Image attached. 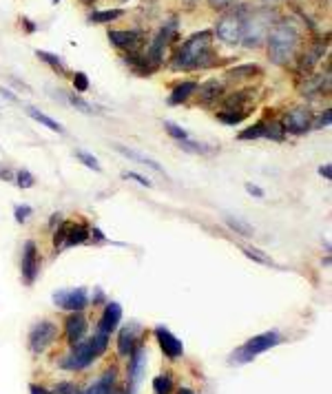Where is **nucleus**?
Here are the masks:
<instances>
[{
	"label": "nucleus",
	"mask_w": 332,
	"mask_h": 394,
	"mask_svg": "<svg viewBox=\"0 0 332 394\" xmlns=\"http://www.w3.org/2000/svg\"><path fill=\"white\" fill-rule=\"evenodd\" d=\"M89 235L93 237V240H96V242H107V237H105V233H102L100 231V228H89Z\"/></svg>",
	"instance_id": "09e8293b"
},
{
	"label": "nucleus",
	"mask_w": 332,
	"mask_h": 394,
	"mask_svg": "<svg viewBox=\"0 0 332 394\" xmlns=\"http://www.w3.org/2000/svg\"><path fill=\"white\" fill-rule=\"evenodd\" d=\"M71 80H74V89H76V93H85V91H89V78H87V74H82V71H76V74L71 76Z\"/></svg>",
	"instance_id": "a19ab883"
},
{
	"label": "nucleus",
	"mask_w": 332,
	"mask_h": 394,
	"mask_svg": "<svg viewBox=\"0 0 332 394\" xmlns=\"http://www.w3.org/2000/svg\"><path fill=\"white\" fill-rule=\"evenodd\" d=\"M0 96H3L5 100H9V102H18V96H14V93L9 89H5V87H0Z\"/></svg>",
	"instance_id": "603ef678"
},
{
	"label": "nucleus",
	"mask_w": 332,
	"mask_h": 394,
	"mask_svg": "<svg viewBox=\"0 0 332 394\" xmlns=\"http://www.w3.org/2000/svg\"><path fill=\"white\" fill-rule=\"evenodd\" d=\"M224 222H226V226L231 228L233 233L242 235V237H253V235H255L253 226L248 224V222H244V220H240V217H231V215H228Z\"/></svg>",
	"instance_id": "c756f323"
},
{
	"label": "nucleus",
	"mask_w": 332,
	"mask_h": 394,
	"mask_svg": "<svg viewBox=\"0 0 332 394\" xmlns=\"http://www.w3.org/2000/svg\"><path fill=\"white\" fill-rule=\"evenodd\" d=\"M74 155H76V160H78V162H82V164H85L87 169L96 171V173H100V171H102V167H100V162H98V158H96V155H91V153H87V151H80V149H78Z\"/></svg>",
	"instance_id": "c9c22d12"
},
{
	"label": "nucleus",
	"mask_w": 332,
	"mask_h": 394,
	"mask_svg": "<svg viewBox=\"0 0 332 394\" xmlns=\"http://www.w3.org/2000/svg\"><path fill=\"white\" fill-rule=\"evenodd\" d=\"M82 394H116V368H111L91 383Z\"/></svg>",
	"instance_id": "412c9836"
},
{
	"label": "nucleus",
	"mask_w": 332,
	"mask_h": 394,
	"mask_svg": "<svg viewBox=\"0 0 332 394\" xmlns=\"http://www.w3.org/2000/svg\"><path fill=\"white\" fill-rule=\"evenodd\" d=\"M255 100V93L253 89H242V91H233L231 96H226L222 107L224 111H244L248 113V107H251V102Z\"/></svg>",
	"instance_id": "6ab92c4d"
},
{
	"label": "nucleus",
	"mask_w": 332,
	"mask_h": 394,
	"mask_svg": "<svg viewBox=\"0 0 332 394\" xmlns=\"http://www.w3.org/2000/svg\"><path fill=\"white\" fill-rule=\"evenodd\" d=\"M284 341V337L277 333V330H268V333H262V335H255L242 344L240 348H235L231 352V357H228V364L231 366H246L255 361L262 352H268L271 348L279 346Z\"/></svg>",
	"instance_id": "39448f33"
},
{
	"label": "nucleus",
	"mask_w": 332,
	"mask_h": 394,
	"mask_svg": "<svg viewBox=\"0 0 332 394\" xmlns=\"http://www.w3.org/2000/svg\"><path fill=\"white\" fill-rule=\"evenodd\" d=\"M51 302L56 308L67 310V313H82L91 302L87 288H62L51 295Z\"/></svg>",
	"instance_id": "6e6552de"
},
{
	"label": "nucleus",
	"mask_w": 332,
	"mask_h": 394,
	"mask_svg": "<svg viewBox=\"0 0 332 394\" xmlns=\"http://www.w3.org/2000/svg\"><path fill=\"white\" fill-rule=\"evenodd\" d=\"M326 49H328V40H317V43L310 45V47L304 51L302 60H299V67H297L299 76H310V71H313V69L319 65V60L324 58Z\"/></svg>",
	"instance_id": "2eb2a0df"
},
{
	"label": "nucleus",
	"mask_w": 332,
	"mask_h": 394,
	"mask_svg": "<svg viewBox=\"0 0 332 394\" xmlns=\"http://www.w3.org/2000/svg\"><path fill=\"white\" fill-rule=\"evenodd\" d=\"M264 127H266L264 138H268V140H275V142H284V138H286V131H284V124H282V122L271 120V122H264Z\"/></svg>",
	"instance_id": "473e14b6"
},
{
	"label": "nucleus",
	"mask_w": 332,
	"mask_h": 394,
	"mask_svg": "<svg viewBox=\"0 0 332 394\" xmlns=\"http://www.w3.org/2000/svg\"><path fill=\"white\" fill-rule=\"evenodd\" d=\"M16 184H18V189H23V191L34 189V186H36V178H34V175H31L27 169H23V171L16 173Z\"/></svg>",
	"instance_id": "ea45409f"
},
{
	"label": "nucleus",
	"mask_w": 332,
	"mask_h": 394,
	"mask_svg": "<svg viewBox=\"0 0 332 394\" xmlns=\"http://www.w3.org/2000/svg\"><path fill=\"white\" fill-rule=\"evenodd\" d=\"M31 213H34V209H31L29 204H18L16 209H14V217H16L18 224H25L31 217Z\"/></svg>",
	"instance_id": "79ce46f5"
},
{
	"label": "nucleus",
	"mask_w": 332,
	"mask_h": 394,
	"mask_svg": "<svg viewBox=\"0 0 332 394\" xmlns=\"http://www.w3.org/2000/svg\"><path fill=\"white\" fill-rule=\"evenodd\" d=\"M164 129H166V133H169V136H171L173 140H178V142H182V140L189 138V133H186V129H182L180 124H175L173 120H164Z\"/></svg>",
	"instance_id": "58836bf2"
},
{
	"label": "nucleus",
	"mask_w": 332,
	"mask_h": 394,
	"mask_svg": "<svg viewBox=\"0 0 332 394\" xmlns=\"http://www.w3.org/2000/svg\"><path fill=\"white\" fill-rule=\"evenodd\" d=\"M29 392H31V394H51L47 388H43V386H36V383H31V386H29Z\"/></svg>",
	"instance_id": "864d4df0"
},
{
	"label": "nucleus",
	"mask_w": 332,
	"mask_h": 394,
	"mask_svg": "<svg viewBox=\"0 0 332 394\" xmlns=\"http://www.w3.org/2000/svg\"><path fill=\"white\" fill-rule=\"evenodd\" d=\"M178 394H195V392H193L191 388H180V390H178Z\"/></svg>",
	"instance_id": "6e6d98bb"
},
{
	"label": "nucleus",
	"mask_w": 332,
	"mask_h": 394,
	"mask_svg": "<svg viewBox=\"0 0 332 394\" xmlns=\"http://www.w3.org/2000/svg\"><path fill=\"white\" fill-rule=\"evenodd\" d=\"M277 12L271 7H257V9H248L246 14V23H244V36H242V45L244 47H259L271 34L273 25L277 23Z\"/></svg>",
	"instance_id": "20e7f679"
},
{
	"label": "nucleus",
	"mask_w": 332,
	"mask_h": 394,
	"mask_svg": "<svg viewBox=\"0 0 332 394\" xmlns=\"http://www.w3.org/2000/svg\"><path fill=\"white\" fill-rule=\"evenodd\" d=\"M124 62L129 65V69L133 71V74H138V76H153L155 69L151 62L147 60V56L142 54V51H133V54H124Z\"/></svg>",
	"instance_id": "4be33fe9"
},
{
	"label": "nucleus",
	"mask_w": 332,
	"mask_h": 394,
	"mask_svg": "<svg viewBox=\"0 0 332 394\" xmlns=\"http://www.w3.org/2000/svg\"><path fill=\"white\" fill-rule=\"evenodd\" d=\"M211 9H217V12H224V9H231L235 5H240V0H209Z\"/></svg>",
	"instance_id": "a18cd8bd"
},
{
	"label": "nucleus",
	"mask_w": 332,
	"mask_h": 394,
	"mask_svg": "<svg viewBox=\"0 0 332 394\" xmlns=\"http://www.w3.org/2000/svg\"><path fill=\"white\" fill-rule=\"evenodd\" d=\"M266 40L271 62L277 67H286L297 58L299 45H302V34H299V27L295 25L293 18H284L273 25Z\"/></svg>",
	"instance_id": "f257e3e1"
},
{
	"label": "nucleus",
	"mask_w": 332,
	"mask_h": 394,
	"mask_svg": "<svg viewBox=\"0 0 332 394\" xmlns=\"http://www.w3.org/2000/svg\"><path fill=\"white\" fill-rule=\"evenodd\" d=\"M259 74H262V67H259V65H240V67L228 71L226 78L233 80V82H240V80H251V78H255Z\"/></svg>",
	"instance_id": "bb28decb"
},
{
	"label": "nucleus",
	"mask_w": 332,
	"mask_h": 394,
	"mask_svg": "<svg viewBox=\"0 0 332 394\" xmlns=\"http://www.w3.org/2000/svg\"><path fill=\"white\" fill-rule=\"evenodd\" d=\"M109 348V335L96 333L91 339H82L76 346H71V352L62 359V368L71 370V372H80L87 370L93 361L100 359Z\"/></svg>",
	"instance_id": "7ed1b4c3"
},
{
	"label": "nucleus",
	"mask_w": 332,
	"mask_h": 394,
	"mask_svg": "<svg viewBox=\"0 0 332 394\" xmlns=\"http://www.w3.org/2000/svg\"><path fill=\"white\" fill-rule=\"evenodd\" d=\"M89 240V228L85 224H76V222H67V231H65V244L62 248H71L78 244H85Z\"/></svg>",
	"instance_id": "b1692460"
},
{
	"label": "nucleus",
	"mask_w": 332,
	"mask_h": 394,
	"mask_svg": "<svg viewBox=\"0 0 332 394\" xmlns=\"http://www.w3.org/2000/svg\"><path fill=\"white\" fill-rule=\"evenodd\" d=\"M248 118V113L244 111H220L217 113V120L228 124V127H235V124H242Z\"/></svg>",
	"instance_id": "f704fd0d"
},
{
	"label": "nucleus",
	"mask_w": 332,
	"mask_h": 394,
	"mask_svg": "<svg viewBox=\"0 0 332 394\" xmlns=\"http://www.w3.org/2000/svg\"><path fill=\"white\" fill-rule=\"evenodd\" d=\"M82 3H87V5H89V3H93V0H82Z\"/></svg>",
	"instance_id": "4d7b16f0"
},
{
	"label": "nucleus",
	"mask_w": 332,
	"mask_h": 394,
	"mask_svg": "<svg viewBox=\"0 0 332 394\" xmlns=\"http://www.w3.org/2000/svg\"><path fill=\"white\" fill-rule=\"evenodd\" d=\"M284 131L286 133H293V136H304L310 129H313V116L306 107H295L286 113L284 118Z\"/></svg>",
	"instance_id": "9b49d317"
},
{
	"label": "nucleus",
	"mask_w": 332,
	"mask_h": 394,
	"mask_svg": "<svg viewBox=\"0 0 332 394\" xmlns=\"http://www.w3.org/2000/svg\"><path fill=\"white\" fill-rule=\"evenodd\" d=\"M113 149H116L120 155H124L127 160H131V162H138V164H142V167H149V169L158 171V173H164V169L160 167L158 162L151 160L149 155H144V153L136 151V149H129V147H124V144H113Z\"/></svg>",
	"instance_id": "5701e85b"
},
{
	"label": "nucleus",
	"mask_w": 332,
	"mask_h": 394,
	"mask_svg": "<svg viewBox=\"0 0 332 394\" xmlns=\"http://www.w3.org/2000/svg\"><path fill=\"white\" fill-rule=\"evenodd\" d=\"M155 339H158V344H160V350L164 352V357L169 359V361H178L182 355H184V344H182V339H178L169 328H164V326H155Z\"/></svg>",
	"instance_id": "f8f14e48"
},
{
	"label": "nucleus",
	"mask_w": 332,
	"mask_h": 394,
	"mask_svg": "<svg viewBox=\"0 0 332 394\" xmlns=\"http://www.w3.org/2000/svg\"><path fill=\"white\" fill-rule=\"evenodd\" d=\"M246 14L248 7L244 5H235L228 12L217 20L215 25V34L222 40L224 45H242V36H244V23H246Z\"/></svg>",
	"instance_id": "423d86ee"
},
{
	"label": "nucleus",
	"mask_w": 332,
	"mask_h": 394,
	"mask_svg": "<svg viewBox=\"0 0 332 394\" xmlns=\"http://www.w3.org/2000/svg\"><path fill=\"white\" fill-rule=\"evenodd\" d=\"M144 370H147V350H144V346H136V350H133L129 357V392L127 394H136L138 386L142 383Z\"/></svg>",
	"instance_id": "4468645a"
},
{
	"label": "nucleus",
	"mask_w": 332,
	"mask_h": 394,
	"mask_svg": "<svg viewBox=\"0 0 332 394\" xmlns=\"http://www.w3.org/2000/svg\"><path fill=\"white\" fill-rule=\"evenodd\" d=\"M100 304H107V299L102 290H96V293H93V306H100Z\"/></svg>",
	"instance_id": "3c124183"
},
{
	"label": "nucleus",
	"mask_w": 332,
	"mask_h": 394,
	"mask_svg": "<svg viewBox=\"0 0 332 394\" xmlns=\"http://www.w3.org/2000/svg\"><path fill=\"white\" fill-rule=\"evenodd\" d=\"M124 3H127V0H124Z\"/></svg>",
	"instance_id": "052dcab7"
},
{
	"label": "nucleus",
	"mask_w": 332,
	"mask_h": 394,
	"mask_svg": "<svg viewBox=\"0 0 332 394\" xmlns=\"http://www.w3.org/2000/svg\"><path fill=\"white\" fill-rule=\"evenodd\" d=\"M109 43L124 51V54H133V51H140L144 45V34L138 29H111L109 31Z\"/></svg>",
	"instance_id": "9d476101"
},
{
	"label": "nucleus",
	"mask_w": 332,
	"mask_h": 394,
	"mask_svg": "<svg viewBox=\"0 0 332 394\" xmlns=\"http://www.w3.org/2000/svg\"><path fill=\"white\" fill-rule=\"evenodd\" d=\"M122 178H124V180H133V182H138L140 186H147V189H151V186H153V182H151L149 178H144V175H140V173H133V171H124V173H122Z\"/></svg>",
	"instance_id": "c03bdc74"
},
{
	"label": "nucleus",
	"mask_w": 332,
	"mask_h": 394,
	"mask_svg": "<svg viewBox=\"0 0 332 394\" xmlns=\"http://www.w3.org/2000/svg\"><path fill=\"white\" fill-rule=\"evenodd\" d=\"M25 111H27V116H29L31 120H36L38 124H43V127H47L49 131L60 133V136H62V133H65V127H62L60 122H56L54 118H49L47 113H43L40 109H36V107H27Z\"/></svg>",
	"instance_id": "a878e982"
},
{
	"label": "nucleus",
	"mask_w": 332,
	"mask_h": 394,
	"mask_svg": "<svg viewBox=\"0 0 332 394\" xmlns=\"http://www.w3.org/2000/svg\"><path fill=\"white\" fill-rule=\"evenodd\" d=\"M20 273H23V279L27 286H34L36 277L40 273V259H38V248L36 242H25L23 248V262H20Z\"/></svg>",
	"instance_id": "ddd939ff"
},
{
	"label": "nucleus",
	"mask_w": 332,
	"mask_h": 394,
	"mask_svg": "<svg viewBox=\"0 0 332 394\" xmlns=\"http://www.w3.org/2000/svg\"><path fill=\"white\" fill-rule=\"evenodd\" d=\"M23 27H25V31H27V34H34V31H36V25L31 23L29 18H23Z\"/></svg>",
	"instance_id": "5fc2aeb1"
},
{
	"label": "nucleus",
	"mask_w": 332,
	"mask_h": 394,
	"mask_svg": "<svg viewBox=\"0 0 332 394\" xmlns=\"http://www.w3.org/2000/svg\"><path fill=\"white\" fill-rule=\"evenodd\" d=\"M197 98H200V105H206V107H211L215 105L217 100H220L224 96V85L220 80H206L204 85H197Z\"/></svg>",
	"instance_id": "a211bd4d"
},
{
	"label": "nucleus",
	"mask_w": 332,
	"mask_h": 394,
	"mask_svg": "<svg viewBox=\"0 0 332 394\" xmlns=\"http://www.w3.org/2000/svg\"><path fill=\"white\" fill-rule=\"evenodd\" d=\"M67 100H69V105H71V107H76L78 111L87 113V116H91V113H98V109L93 107L91 102H87L85 98H82L80 93H69V96H67Z\"/></svg>",
	"instance_id": "72a5a7b5"
},
{
	"label": "nucleus",
	"mask_w": 332,
	"mask_h": 394,
	"mask_svg": "<svg viewBox=\"0 0 332 394\" xmlns=\"http://www.w3.org/2000/svg\"><path fill=\"white\" fill-rule=\"evenodd\" d=\"M173 38H178V20H175V18H171L169 23H166V25L158 31V34H155L149 51L144 54L155 69H160V65L164 62V51H166V47L173 43Z\"/></svg>",
	"instance_id": "0eeeda50"
},
{
	"label": "nucleus",
	"mask_w": 332,
	"mask_h": 394,
	"mask_svg": "<svg viewBox=\"0 0 332 394\" xmlns=\"http://www.w3.org/2000/svg\"><path fill=\"white\" fill-rule=\"evenodd\" d=\"M87 317L82 315V313H71L67 319H65V335H67V341L71 346H76L78 341L85 339L87 335Z\"/></svg>",
	"instance_id": "f3484780"
},
{
	"label": "nucleus",
	"mask_w": 332,
	"mask_h": 394,
	"mask_svg": "<svg viewBox=\"0 0 332 394\" xmlns=\"http://www.w3.org/2000/svg\"><path fill=\"white\" fill-rule=\"evenodd\" d=\"M244 189H246V193H251L253 197H257V200H262V197L266 195L262 186H257V184H253V182H246Z\"/></svg>",
	"instance_id": "de8ad7c7"
},
{
	"label": "nucleus",
	"mask_w": 332,
	"mask_h": 394,
	"mask_svg": "<svg viewBox=\"0 0 332 394\" xmlns=\"http://www.w3.org/2000/svg\"><path fill=\"white\" fill-rule=\"evenodd\" d=\"M197 91V82L195 80H184L180 82V85H175L173 91H171V96H169V105H182V102L189 100L193 93Z\"/></svg>",
	"instance_id": "393cba45"
},
{
	"label": "nucleus",
	"mask_w": 332,
	"mask_h": 394,
	"mask_svg": "<svg viewBox=\"0 0 332 394\" xmlns=\"http://www.w3.org/2000/svg\"><path fill=\"white\" fill-rule=\"evenodd\" d=\"M56 394H82V390L71 381H60L56 386Z\"/></svg>",
	"instance_id": "37998d69"
},
{
	"label": "nucleus",
	"mask_w": 332,
	"mask_h": 394,
	"mask_svg": "<svg viewBox=\"0 0 332 394\" xmlns=\"http://www.w3.org/2000/svg\"><path fill=\"white\" fill-rule=\"evenodd\" d=\"M326 127H330V109H326L317 118V122H313V129H326Z\"/></svg>",
	"instance_id": "49530a36"
},
{
	"label": "nucleus",
	"mask_w": 332,
	"mask_h": 394,
	"mask_svg": "<svg viewBox=\"0 0 332 394\" xmlns=\"http://www.w3.org/2000/svg\"><path fill=\"white\" fill-rule=\"evenodd\" d=\"M178 147L182 149V151H186V153H193V155H209V153H213L215 149L213 147H209V144H202V142H193V140H182Z\"/></svg>",
	"instance_id": "7c9ffc66"
},
{
	"label": "nucleus",
	"mask_w": 332,
	"mask_h": 394,
	"mask_svg": "<svg viewBox=\"0 0 332 394\" xmlns=\"http://www.w3.org/2000/svg\"><path fill=\"white\" fill-rule=\"evenodd\" d=\"M173 390H175V383H173V377L169 375V372H164V375L153 379V392L155 394H171Z\"/></svg>",
	"instance_id": "2f4dec72"
},
{
	"label": "nucleus",
	"mask_w": 332,
	"mask_h": 394,
	"mask_svg": "<svg viewBox=\"0 0 332 394\" xmlns=\"http://www.w3.org/2000/svg\"><path fill=\"white\" fill-rule=\"evenodd\" d=\"M51 3H54V5H58V3H60V0H51Z\"/></svg>",
	"instance_id": "13d9d810"
},
{
	"label": "nucleus",
	"mask_w": 332,
	"mask_h": 394,
	"mask_svg": "<svg viewBox=\"0 0 332 394\" xmlns=\"http://www.w3.org/2000/svg\"><path fill=\"white\" fill-rule=\"evenodd\" d=\"M319 175L324 180H332V167L330 164H324V167H319Z\"/></svg>",
	"instance_id": "8fccbe9b"
},
{
	"label": "nucleus",
	"mask_w": 332,
	"mask_h": 394,
	"mask_svg": "<svg viewBox=\"0 0 332 394\" xmlns=\"http://www.w3.org/2000/svg\"><path fill=\"white\" fill-rule=\"evenodd\" d=\"M242 253L248 257V259H253V262H257V264H273V259L271 257H268L266 253H262V251H259V248H253V246H244L242 248Z\"/></svg>",
	"instance_id": "4c0bfd02"
},
{
	"label": "nucleus",
	"mask_w": 332,
	"mask_h": 394,
	"mask_svg": "<svg viewBox=\"0 0 332 394\" xmlns=\"http://www.w3.org/2000/svg\"><path fill=\"white\" fill-rule=\"evenodd\" d=\"M36 56H38V60L47 62V65H49L51 69H54L58 76H67V65H65V62H62L60 56L49 54V51H43V49H38V51H36Z\"/></svg>",
	"instance_id": "c85d7f7f"
},
{
	"label": "nucleus",
	"mask_w": 332,
	"mask_h": 394,
	"mask_svg": "<svg viewBox=\"0 0 332 394\" xmlns=\"http://www.w3.org/2000/svg\"><path fill=\"white\" fill-rule=\"evenodd\" d=\"M116 394H127V392H118V390H116Z\"/></svg>",
	"instance_id": "bf43d9fd"
},
{
	"label": "nucleus",
	"mask_w": 332,
	"mask_h": 394,
	"mask_svg": "<svg viewBox=\"0 0 332 394\" xmlns=\"http://www.w3.org/2000/svg\"><path fill=\"white\" fill-rule=\"evenodd\" d=\"M138 333H140V326H136V324L120 330V335H118V355L120 357H124V359L131 357V352L138 346Z\"/></svg>",
	"instance_id": "aec40b11"
},
{
	"label": "nucleus",
	"mask_w": 332,
	"mask_h": 394,
	"mask_svg": "<svg viewBox=\"0 0 332 394\" xmlns=\"http://www.w3.org/2000/svg\"><path fill=\"white\" fill-rule=\"evenodd\" d=\"M271 3H273V0H271Z\"/></svg>",
	"instance_id": "680f3d73"
},
{
	"label": "nucleus",
	"mask_w": 332,
	"mask_h": 394,
	"mask_svg": "<svg viewBox=\"0 0 332 394\" xmlns=\"http://www.w3.org/2000/svg\"><path fill=\"white\" fill-rule=\"evenodd\" d=\"M211 43H213V31H209V29L197 31V34H193L178 51H175L171 67L191 71V69H206V67L215 65Z\"/></svg>",
	"instance_id": "f03ea898"
},
{
	"label": "nucleus",
	"mask_w": 332,
	"mask_h": 394,
	"mask_svg": "<svg viewBox=\"0 0 332 394\" xmlns=\"http://www.w3.org/2000/svg\"><path fill=\"white\" fill-rule=\"evenodd\" d=\"M58 339V326L54 321H38L36 326H31L29 330V350L34 355H43V352L54 346Z\"/></svg>",
	"instance_id": "1a4fd4ad"
},
{
	"label": "nucleus",
	"mask_w": 332,
	"mask_h": 394,
	"mask_svg": "<svg viewBox=\"0 0 332 394\" xmlns=\"http://www.w3.org/2000/svg\"><path fill=\"white\" fill-rule=\"evenodd\" d=\"M124 16V9H102V12H93L89 16V23L91 25H107V23H113V20H118Z\"/></svg>",
	"instance_id": "cd10ccee"
},
{
	"label": "nucleus",
	"mask_w": 332,
	"mask_h": 394,
	"mask_svg": "<svg viewBox=\"0 0 332 394\" xmlns=\"http://www.w3.org/2000/svg\"><path fill=\"white\" fill-rule=\"evenodd\" d=\"M120 321H122V306L118 302H107L105 313H102V317L98 321V333H102V335L116 333Z\"/></svg>",
	"instance_id": "dca6fc26"
},
{
	"label": "nucleus",
	"mask_w": 332,
	"mask_h": 394,
	"mask_svg": "<svg viewBox=\"0 0 332 394\" xmlns=\"http://www.w3.org/2000/svg\"><path fill=\"white\" fill-rule=\"evenodd\" d=\"M264 133H266V127H264V122H257L253 124V127H248L244 131H240V140H259V138H264Z\"/></svg>",
	"instance_id": "e433bc0d"
}]
</instances>
